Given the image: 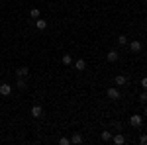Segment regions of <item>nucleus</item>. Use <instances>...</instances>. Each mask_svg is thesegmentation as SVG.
I'll return each instance as SVG.
<instances>
[{"label": "nucleus", "mask_w": 147, "mask_h": 145, "mask_svg": "<svg viewBox=\"0 0 147 145\" xmlns=\"http://www.w3.org/2000/svg\"><path fill=\"white\" fill-rule=\"evenodd\" d=\"M118 43L125 45V43H127V37H125V35H118Z\"/></svg>", "instance_id": "17"}, {"label": "nucleus", "mask_w": 147, "mask_h": 145, "mask_svg": "<svg viewBox=\"0 0 147 145\" xmlns=\"http://www.w3.org/2000/svg\"><path fill=\"white\" fill-rule=\"evenodd\" d=\"M75 69L84 71V69H86V61H84V59H77V61H75Z\"/></svg>", "instance_id": "9"}, {"label": "nucleus", "mask_w": 147, "mask_h": 145, "mask_svg": "<svg viewBox=\"0 0 147 145\" xmlns=\"http://www.w3.org/2000/svg\"><path fill=\"white\" fill-rule=\"evenodd\" d=\"M32 116L34 118H41L43 116V108L41 106H32Z\"/></svg>", "instance_id": "6"}, {"label": "nucleus", "mask_w": 147, "mask_h": 145, "mask_svg": "<svg viewBox=\"0 0 147 145\" xmlns=\"http://www.w3.org/2000/svg\"><path fill=\"white\" fill-rule=\"evenodd\" d=\"M141 123H143V116H139V114L129 116V125H134V127H141Z\"/></svg>", "instance_id": "1"}, {"label": "nucleus", "mask_w": 147, "mask_h": 145, "mask_svg": "<svg viewBox=\"0 0 147 145\" xmlns=\"http://www.w3.org/2000/svg\"><path fill=\"white\" fill-rule=\"evenodd\" d=\"M143 116H147V108H145V112H143Z\"/></svg>", "instance_id": "22"}, {"label": "nucleus", "mask_w": 147, "mask_h": 145, "mask_svg": "<svg viewBox=\"0 0 147 145\" xmlns=\"http://www.w3.org/2000/svg\"><path fill=\"white\" fill-rule=\"evenodd\" d=\"M80 141H82V135H80L79 132H77V134H73V135H71V143H80Z\"/></svg>", "instance_id": "13"}, {"label": "nucleus", "mask_w": 147, "mask_h": 145, "mask_svg": "<svg viewBox=\"0 0 147 145\" xmlns=\"http://www.w3.org/2000/svg\"><path fill=\"white\" fill-rule=\"evenodd\" d=\"M0 94H2V96H10V94H12V86H10V84H6V82L0 84Z\"/></svg>", "instance_id": "4"}, {"label": "nucleus", "mask_w": 147, "mask_h": 145, "mask_svg": "<svg viewBox=\"0 0 147 145\" xmlns=\"http://www.w3.org/2000/svg\"><path fill=\"white\" fill-rule=\"evenodd\" d=\"M112 141H114L116 145H124V143H125V137H124L122 134H118V135H112Z\"/></svg>", "instance_id": "8"}, {"label": "nucleus", "mask_w": 147, "mask_h": 145, "mask_svg": "<svg viewBox=\"0 0 147 145\" xmlns=\"http://www.w3.org/2000/svg\"><path fill=\"white\" fill-rule=\"evenodd\" d=\"M16 75H18V77H28V75H30V69H28V67L16 69Z\"/></svg>", "instance_id": "10"}, {"label": "nucleus", "mask_w": 147, "mask_h": 145, "mask_svg": "<svg viewBox=\"0 0 147 145\" xmlns=\"http://www.w3.org/2000/svg\"><path fill=\"white\" fill-rule=\"evenodd\" d=\"M63 65H67V67H69V65H73V57L69 55V53L63 55Z\"/></svg>", "instance_id": "15"}, {"label": "nucleus", "mask_w": 147, "mask_h": 145, "mask_svg": "<svg viewBox=\"0 0 147 145\" xmlns=\"http://www.w3.org/2000/svg\"><path fill=\"white\" fill-rule=\"evenodd\" d=\"M139 143H141V145H145V143H147V135H145V134L139 135Z\"/></svg>", "instance_id": "19"}, {"label": "nucleus", "mask_w": 147, "mask_h": 145, "mask_svg": "<svg viewBox=\"0 0 147 145\" xmlns=\"http://www.w3.org/2000/svg\"><path fill=\"white\" fill-rule=\"evenodd\" d=\"M141 86H143V88H147V77L141 78Z\"/></svg>", "instance_id": "21"}, {"label": "nucleus", "mask_w": 147, "mask_h": 145, "mask_svg": "<svg viewBox=\"0 0 147 145\" xmlns=\"http://www.w3.org/2000/svg\"><path fill=\"white\" fill-rule=\"evenodd\" d=\"M106 59H108V61H110V63H116V61H118V59H120V53H118V51H116V49H112V51H110V53H106Z\"/></svg>", "instance_id": "3"}, {"label": "nucleus", "mask_w": 147, "mask_h": 145, "mask_svg": "<svg viewBox=\"0 0 147 145\" xmlns=\"http://www.w3.org/2000/svg\"><path fill=\"white\" fill-rule=\"evenodd\" d=\"M141 47H143V45H141V41H131V43H129L131 53H139V51H141Z\"/></svg>", "instance_id": "5"}, {"label": "nucleus", "mask_w": 147, "mask_h": 145, "mask_svg": "<svg viewBox=\"0 0 147 145\" xmlns=\"http://www.w3.org/2000/svg\"><path fill=\"white\" fill-rule=\"evenodd\" d=\"M59 143H61V145H71V139H69V137H61Z\"/></svg>", "instance_id": "18"}, {"label": "nucleus", "mask_w": 147, "mask_h": 145, "mask_svg": "<svg viewBox=\"0 0 147 145\" xmlns=\"http://www.w3.org/2000/svg\"><path fill=\"white\" fill-rule=\"evenodd\" d=\"M35 28H37V30H47V22L41 20V18H37V20H35Z\"/></svg>", "instance_id": "11"}, {"label": "nucleus", "mask_w": 147, "mask_h": 145, "mask_svg": "<svg viewBox=\"0 0 147 145\" xmlns=\"http://www.w3.org/2000/svg\"><path fill=\"white\" fill-rule=\"evenodd\" d=\"M100 139H102V141H112V132H102Z\"/></svg>", "instance_id": "12"}, {"label": "nucleus", "mask_w": 147, "mask_h": 145, "mask_svg": "<svg viewBox=\"0 0 147 145\" xmlns=\"http://www.w3.org/2000/svg\"><path fill=\"white\" fill-rule=\"evenodd\" d=\"M139 100H141V102H147V92H141V94H139Z\"/></svg>", "instance_id": "20"}, {"label": "nucleus", "mask_w": 147, "mask_h": 145, "mask_svg": "<svg viewBox=\"0 0 147 145\" xmlns=\"http://www.w3.org/2000/svg\"><path fill=\"white\" fill-rule=\"evenodd\" d=\"M106 96H108L110 100H118V98H120V90L112 86V88H108V90H106Z\"/></svg>", "instance_id": "2"}, {"label": "nucleus", "mask_w": 147, "mask_h": 145, "mask_svg": "<svg viewBox=\"0 0 147 145\" xmlns=\"http://www.w3.org/2000/svg\"><path fill=\"white\" fill-rule=\"evenodd\" d=\"M114 82H116L118 86H124V84H127V77H124V75H118V77L114 78Z\"/></svg>", "instance_id": "7"}, {"label": "nucleus", "mask_w": 147, "mask_h": 145, "mask_svg": "<svg viewBox=\"0 0 147 145\" xmlns=\"http://www.w3.org/2000/svg\"><path fill=\"white\" fill-rule=\"evenodd\" d=\"M30 18H32V20H37V18H39V10H37V8H32V10H30Z\"/></svg>", "instance_id": "16"}, {"label": "nucleus", "mask_w": 147, "mask_h": 145, "mask_svg": "<svg viewBox=\"0 0 147 145\" xmlns=\"http://www.w3.org/2000/svg\"><path fill=\"white\" fill-rule=\"evenodd\" d=\"M16 86H18V88H26V86H28V84H26V78H24V77H18V80H16Z\"/></svg>", "instance_id": "14"}]
</instances>
